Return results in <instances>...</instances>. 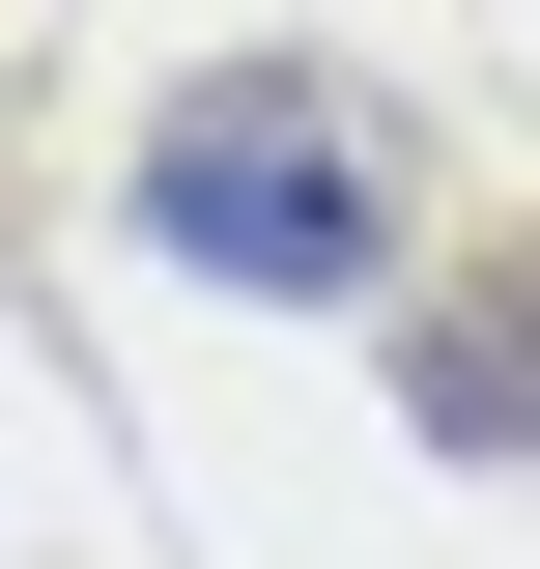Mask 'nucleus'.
<instances>
[{
	"label": "nucleus",
	"instance_id": "1",
	"mask_svg": "<svg viewBox=\"0 0 540 569\" xmlns=\"http://www.w3.org/2000/svg\"><path fill=\"white\" fill-rule=\"evenodd\" d=\"M142 228L200 284H370L399 257V114H341L313 58H257V86H200V114L142 142Z\"/></svg>",
	"mask_w": 540,
	"mask_h": 569
}]
</instances>
